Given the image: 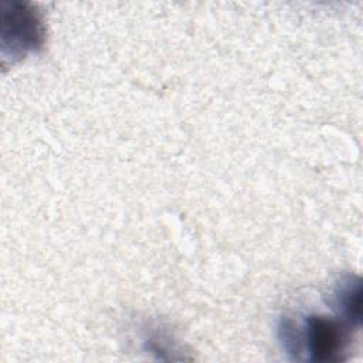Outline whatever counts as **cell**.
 <instances>
[{"mask_svg": "<svg viewBox=\"0 0 363 363\" xmlns=\"http://www.w3.org/2000/svg\"><path fill=\"white\" fill-rule=\"evenodd\" d=\"M349 328L353 326L336 318L309 315L302 323L285 318L279 330L288 352L298 354L305 350L313 362H339L350 340Z\"/></svg>", "mask_w": 363, "mask_h": 363, "instance_id": "cell-1", "label": "cell"}, {"mask_svg": "<svg viewBox=\"0 0 363 363\" xmlns=\"http://www.w3.org/2000/svg\"><path fill=\"white\" fill-rule=\"evenodd\" d=\"M44 43V26L40 16L24 4H11L4 14L3 47L11 45V58H20L38 50Z\"/></svg>", "mask_w": 363, "mask_h": 363, "instance_id": "cell-2", "label": "cell"}, {"mask_svg": "<svg viewBox=\"0 0 363 363\" xmlns=\"http://www.w3.org/2000/svg\"><path fill=\"white\" fill-rule=\"evenodd\" d=\"M335 306L342 316L353 328H359L362 316V286L357 277L343 278L333 292Z\"/></svg>", "mask_w": 363, "mask_h": 363, "instance_id": "cell-3", "label": "cell"}]
</instances>
